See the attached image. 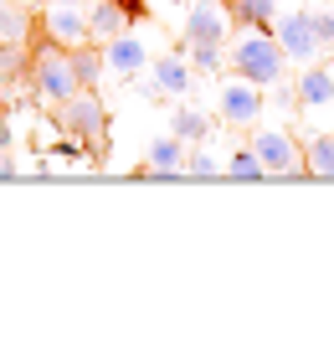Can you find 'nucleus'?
<instances>
[{"instance_id":"obj_26","label":"nucleus","mask_w":334,"mask_h":360,"mask_svg":"<svg viewBox=\"0 0 334 360\" xmlns=\"http://www.w3.org/2000/svg\"><path fill=\"white\" fill-rule=\"evenodd\" d=\"M15 6H37V0H15Z\"/></svg>"},{"instance_id":"obj_16","label":"nucleus","mask_w":334,"mask_h":360,"mask_svg":"<svg viewBox=\"0 0 334 360\" xmlns=\"http://www.w3.org/2000/svg\"><path fill=\"white\" fill-rule=\"evenodd\" d=\"M103 68H108V62L98 57L88 41H82V46H72V72H77V83H82V88H88V83H93V77L103 72Z\"/></svg>"},{"instance_id":"obj_4","label":"nucleus","mask_w":334,"mask_h":360,"mask_svg":"<svg viewBox=\"0 0 334 360\" xmlns=\"http://www.w3.org/2000/svg\"><path fill=\"white\" fill-rule=\"evenodd\" d=\"M273 37L283 41V52H288V62H314L319 57V26H314V11H288L273 21Z\"/></svg>"},{"instance_id":"obj_7","label":"nucleus","mask_w":334,"mask_h":360,"mask_svg":"<svg viewBox=\"0 0 334 360\" xmlns=\"http://www.w3.org/2000/svg\"><path fill=\"white\" fill-rule=\"evenodd\" d=\"M221 119L226 124H257L262 119V88L247 83L242 72L231 83H221Z\"/></svg>"},{"instance_id":"obj_14","label":"nucleus","mask_w":334,"mask_h":360,"mask_svg":"<svg viewBox=\"0 0 334 360\" xmlns=\"http://www.w3.org/2000/svg\"><path fill=\"white\" fill-rule=\"evenodd\" d=\"M88 21H93V37H119V31H124V21H129V11L119 6V0H98Z\"/></svg>"},{"instance_id":"obj_1","label":"nucleus","mask_w":334,"mask_h":360,"mask_svg":"<svg viewBox=\"0 0 334 360\" xmlns=\"http://www.w3.org/2000/svg\"><path fill=\"white\" fill-rule=\"evenodd\" d=\"M231 68H237L247 83H257V88H273L283 83V68H288V52H283V41L273 37L267 26H247L237 46H231Z\"/></svg>"},{"instance_id":"obj_15","label":"nucleus","mask_w":334,"mask_h":360,"mask_svg":"<svg viewBox=\"0 0 334 360\" xmlns=\"http://www.w3.org/2000/svg\"><path fill=\"white\" fill-rule=\"evenodd\" d=\"M231 15L242 26H273L278 21V0H231Z\"/></svg>"},{"instance_id":"obj_24","label":"nucleus","mask_w":334,"mask_h":360,"mask_svg":"<svg viewBox=\"0 0 334 360\" xmlns=\"http://www.w3.org/2000/svg\"><path fill=\"white\" fill-rule=\"evenodd\" d=\"M6 144H11V124L0 119V150H6Z\"/></svg>"},{"instance_id":"obj_10","label":"nucleus","mask_w":334,"mask_h":360,"mask_svg":"<svg viewBox=\"0 0 334 360\" xmlns=\"http://www.w3.org/2000/svg\"><path fill=\"white\" fill-rule=\"evenodd\" d=\"M103 62H108L113 72L134 77V72H139L144 62H149V52H144V41H139V37H124V31H119V37L108 41V57H103Z\"/></svg>"},{"instance_id":"obj_12","label":"nucleus","mask_w":334,"mask_h":360,"mask_svg":"<svg viewBox=\"0 0 334 360\" xmlns=\"http://www.w3.org/2000/svg\"><path fill=\"white\" fill-rule=\"evenodd\" d=\"M186 88H191V68H186V57H160V62H155V93L175 98V93H186Z\"/></svg>"},{"instance_id":"obj_23","label":"nucleus","mask_w":334,"mask_h":360,"mask_svg":"<svg viewBox=\"0 0 334 360\" xmlns=\"http://www.w3.org/2000/svg\"><path fill=\"white\" fill-rule=\"evenodd\" d=\"M119 6H124L129 15H144V0H119Z\"/></svg>"},{"instance_id":"obj_19","label":"nucleus","mask_w":334,"mask_h":360,"mask_svg":"<svg viewBox=\"0 0 334 360\" xmlns=\"http://www.w3.org/2000/svg\"><path fill=\"white\" fill-rule=\"evenodd\" d=\"M191 62H195L200 72H221L226 52H221V41H195V46H191Z\"/></svg>"},{"instance_id":"obj_13","label":"nucleus","mask_w":334,"mask_h":360,"mask_svg":"<svg viewBox=\"0 0 334 360\" xmlns=\"http://www.w3.org/2000/svg\"><path fill=\"white\" fill-rule=\"evenodd\" d=\"M304 170L334 180V134H314V139L304 144Z\"/></svg>"},{"instance_id":"obj_20","label":"nucleus","mask_w":334,"mask_h":360,"mask_svg":"<svg viewBox=\"0 0 334 360\" xmlns=\"http://www.w3.org/2000/svg\"><path fill=\"white\" fill-rule=\"evenodd\" d=\"M175 134L186 139V144H191V139H206V113H195V108H180V113H175Z\"/></svg>"},{"instance_id":"obj_9","label":"nucleus","mask_w":334,"mask_h":360,"mask_svg":"<svg viewBox=\"0 0 334 360\" xmlns=\"http://www.w3.org/2000/svg\"><path fill=\"white\" fill-rule=\"evenodd\" d=\"M180 170H186V139H180V134H165V139L149 144V165H144L139 175L170 180V175H180Z\"/></svg>"},{"instance_id":"obj_22","label":"nucleus","mask_w":334,"mask_h":360,"mask_svg":"<svg viewBox=\"0 0 334 360\" xmlns=\"http://www.w3.org/2000/svg\"><path fill=\"white\" fill-rule=\"evenodd\" d=\"M314 26H319V41L334 46V11H314Z\"/></svg>"},{"instance_id":"obj_21","label":"nucleus","mask_w":334,"mask_h":360,"mask_svg":"<svg viewBox=\"0 0 334 360\" xmlns=\"http://www.w3.org/2000/svg\"><path fill=\"white\" fill-rule=\"evenodd\" d=\"M216 155H206V150H195V155H186V175H195V180H216Z\"/></svg>"},{"instance_id":"obj_8","label":"nucleus","mask_w":334,"mask_h":360,"mask_svg":"<svg viewBox=\"0 0 334 360\" xmlns=\"http://www.w3.org/2000/svg\"><path fill=\"white\" fill-rule=\"evenodd\" d=\"M221 37H226V11L216 6V0L191 6V15H186V46H195V41H221Z\"/></svg>"},{"instance_id":"obj_3","label":"nucleus","mask_w":334,"mask_h":360,"mask_svg":"<svg viewBox=\"0 0 334 360\" xmlns=\"http://www.w3.org/2000/svg\"><path fill=\"white\" fill-rule=\"evenodd\" d=\"M37 93L46 98V103H67V98H77L82 83L72 72V52H57V46H46V52L37 57Z\"/></svg>"},{"instance_id":"obj_11","label":"nucleus","mask_w":334,"mask_h":360,"mask_svg":"<svg viewBox=\"0 0 334 360\" xmlns=\"http://www.w3.org/2000/svg\"><path fill=\"white\" fill-rule=\"evenodd\" d=\"M293 98H298L304 108H324V103H334V72H329V68H309L304 77H298Z\"/></svg>"},{"instance_id":"obj_17","label":"nucleus","mask_w":334,"mask_h":360,"mask_svg":"<svg viewBox=\"0 0 334 360\" xmlns=\"http://www.w3.org/2000/svg\"><path fill=\"white\" fill-rule=\"evenodd\" d=\"M226 175L231 180H262L267 170H262V160H257V150H237L226 160Z\"/></svg>"},{"instance_id":"obj_18","label":"nucleus","mask_w":334,"mask_h":360,"mask_svg":"<svg viewBox=\"0 0 334 360\" xmlns=\"http://www.w3.org/2000/svg\"><path fill=\"white\" fill-rule=\"evenodd\" d=\"M26 37V15L21 11H15V0H0V41H21Z\"/></svg>"},{"instance_id":"obj_2","label":"nucleus","mask_w":334,"mask_h":360,"mask_svg":"<svg viewBox=\"0 0 334 360\" xmlns=\"http://www.w3.org/2000/svg\"><path fill=\"white\" fill-rule=\"evenodd\" d=\"M57 124H62L72 139H82L88 150H103V139H108L103 103H98L93 93H77V98H67V103H62V113H57Z\"/></svg>"},{"instance_id":"obj_6","label":"nucleus","mask_w":334,"mask_h":360,"mask_svg":"<svg viewBox=\"0 0 334 360\" xmlns=\"http://www.w3.org/2000/svg\"><path fill=\"white\" fill-rule=\"evenodd\" d=\"M41 26H46V37H52L57 46H82V41H93V21L82 15V6H46V15H41Z\"/></svg>"},{"instance_id":"obj_25","label":"nucleus","mask_w":334,"mask_h":360,"mask_svg":"<svg viewBox=\"0 0 334 360\" xmlns=\"http://www.w3.org/2000/svg\"><path fill=\"white\" fill-rule=\"evenodd\" d=\"M57 6H88V0H57Z\"/></svg>"},{"instance_id":"obj_5","label":"nucleus","mask_w":334,"mask_h":360,"mask_svg":"<svg viewBox=\"0 0 334 360\" xmlns=\"http://www.w3.org/2000/svg\"><path fill=\"white\" fill-rule=\"evenodd\" d=\"M252 150H257L267 175H298V170H304V155H298V144L283 134V129H257Z\"/></svg>"}]
</instances>
